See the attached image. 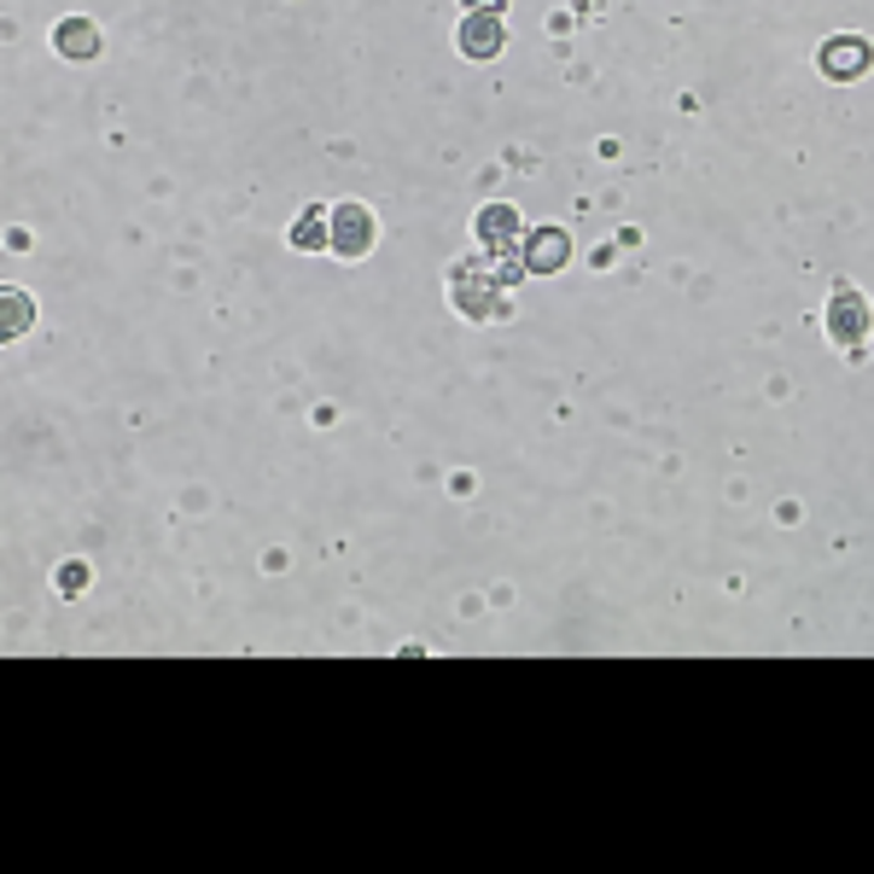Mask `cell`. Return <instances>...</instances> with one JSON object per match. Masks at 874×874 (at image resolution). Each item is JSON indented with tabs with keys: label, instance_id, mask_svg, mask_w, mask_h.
Listing matches in <instances>:
<instances>
[{
	"label": "cell",
	"instance_id": "obj_1",
	"mask_svg": "<svg viewBox=\"0 0 874 874\" xmlns=\"http://www.w3.org/2000/svg\"><path fill=\"white\" fill-rule=\"evenodd\" d=\"M449 304L473 326H484L502 309V280H496V269H484V262H455L449 269Z\"/></svg>",
	"mask_w": 874,
	"mask_h": 874
},
{
	"label": "cell",
	"instance_id": "obj_4",
	"mask_svg": "<svg viewBox=\"0 0 874 874\" xmlns=\"http://www.w3.org/2000/svg\"><path fill=\"white\" fill-rule=\"evenodd\" d=\"M874 65V41L869 36H828L817 53V70L828 76V82H857Z\"/></svg>",
	"mask_w": 874,
	"mask_h": 874
},
{
	"label": "cell",
	"instance_id": "obj_9",
	"mask_svg": "<svg viewBox=\"0 0 874 874\" xmlns=\"http://www.w3.org/2000/svg\"><path fill=\"white\" fill-rule=\"evenodd\" d=\"M286 245L292 252H333V210H321V205H304L298 210V222H292V233H286Z\"/></svg>",
	"mask_w": 874,
	"mask_h": 874
},
{
	"label": "cell",
	"instance_id": "obj_5",
	"mask_svg": "<svg viewBox=\"0 0 874 874\" xmlns=\"http://www.w3.org/2000/svg\"><path fill=\"white\" fill-rule=\"evenodd\" d=\"M473 233H478V245L484 252H519V240H525V222H519V210L507 205V198H490V205H478L473 216Z\"/></svg>",
	"mask_w": 874,
	"mask_h": 874
},
{
	"label": "cell",
	"instance_id": "obj_8",
	"mask_svg": "<svg viewBox=\"0 0 874 874\" xmlns=\"http://www.w3.org/2000/svg\"><path fill=\"white\" fill-rule=\"evenodd\" d=\"M53 53L70 59V65H88V59H100V24L93 18H59L53 24Z\"/></svg>",
	"mask_w": 874,
	"mask_h": 874
},
{
	"label": "cell",
	"instance_id": "obj_7",
	"mask_svg": "<svg viewBox=\"0 0 874 874\" xmlns=\"http://www.w3.org/2000/svg\"><path fill=\"white\" fill-rule=\"evenodd\" d=\"M519 257H525L530 274H560L571 262V233L566 228H525Z\"/></svg>",
	"mask_w": 874,
	"mask_h": 874
},
{
	"label": "cell",
	"instance_id": "obj_10",
	"mask_svg": "<svg viewBox=\"0 0 874 874\" xmlns=\"http://www.w3.org/2000/svg\"><path fill=\"white\" fill-rule=\"evenodd\" d=\"M29 326H36V298H29L24 286H7V292H0V333L24 338Z\"/></svg>",
	"mask_w": 874,
	"mask_h": 874
},
{
	"label": "cell",
	"instance_id": "obj_2",
	"mask_svg": "<svg viewBox=\"0 0 874 874\" xmlns=\"http://www.w3.org/2000/svg\"><path fill=\"white\" fill-rule=\"evenodd\" d=\"M822 326H828L834 345L851 350V345H863V338L874 333V304L851 286V280H839V286L828 292V304H822Z\"/></svg>",
	"mask_w": 874,
	"mask_h": 874
},
{
	"label": "cell",
	"instance_id": "obj_12",
	"mask_svg": "<svg viewBox=\"0 0 874 874\" xmlns=\"http://www.w3.org/2000/svg\"><path fill=\"white\" fill-rule=\"evenodd\" d=\"M507 0H466V12H502Z\"/></svg>",
	"mask_w": 874,
	"mask_h": 874
},
{
	"label": "cell",
	"instance_id": "obj_3",
	"mask_svg": "<svg viewBox=\"0 0 874 874\" xmlns=\"http://www.w3.org/2000/svg\"><path fill=\"white\" fill-rule=\"evenodd\" d=\"M373 245H380V216H373L362 198H345V205H333V257L362 262Z\"/></svg>",
	"mask_w": 874,
	"mask_h": 874
},
{
	"label": "cell",
	"instance_id": "obj_6",
	"mask_svg": "<svg viewBox=\"0 0 874 874\" xmlns=\"http://www.w3.org/2000/svg\"><path fill=\"white\" fill-rule=\"evenodd\" d=\"M455 47L466 59H496L507 47V18H502V12H461Z\"/></svg>",
	"mask_w": 874,
	"mask_h": 874
},
{
	"label": "cell",
	"instance_id": "obj_11",
	"mask_svg": "<svg viewBox=\"0 0 874 874\" xmlns=\"http://www.w3.org/2000/svg\"><path fill=\"white\" fill-rule=\"evenodd\" d=\"M88 583H93V566H88V560H65V566H59V595H65V601H76Z\"/></svg>",
	"mask_w": 874,
	"mask_h": 874
}]
</instances>
